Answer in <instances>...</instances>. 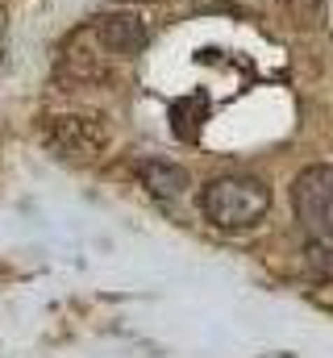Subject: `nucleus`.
Segmentation results:
<instances>
[{"label":"nucleus","mask_w":333,"mask_h":358,"mask_svg":"<svg viewBox=\"0 0 333 358\" xmlns=\"http://www.w3.org/2000/svg\"><path fill=\"white\" fill-rule=\"evenodd\" d=\"M134 171L142 179V187H146L150 196H159V200H179V196L192 187L187 171H183L179 163H166V159H142Z\"/></svg>","instance_id":"5"},{"label":"nucleus","mask_w":333,"mask_h":358,"mask_svg":"<svg viewBox=\"0 0 333 358\" xmlns=\"http://www.w3.org/2000/svg\"><path fill=\"white\" fill-rule=\"evenodd\" d=\"M292 208L304 234V259L317 275H333V167H304L292 183Z\"/></svg>","instance_id":"1"},{"label":"nucleus","mask_w":333,"mask_h":358,"mask_svg":"<svg viewBox=\"0 0 333 358\" xmlns=\"http://www.w3.org/2000/svg\"><path fill=\"white\" fill-rule=\"evenodd\" d=\"M4 55H8V13L0 8V67H4Z\"/></svg>","instance_id":"6"},{"label":"nucleus","mask_w":333,"mask_h":358,"mask_svg":"<svg viewBox=\"0 0 333 358\" xmlns=\"http://www.w3.org/2000/svg\"><path fill=\"white\" fill-rule=\"evenodd\" d=\"M92 34H96V46H100L104 55H113V59H134V55H142V50L150 46V25H146V17H142V13H129V8H117V13L96 17Z\"/></svg>","instance_id":"4"},{"label":"nucleus","mask_w":333,"mask_h":358,"mask_svg":"<svg viewBox=\"0 0 333 358\" xmlns=\"http://www.w3.org/2000/svg\"><path fill=\"white\" fill-rule=\"evenodd\" d=\"M108 142H113L108 125L100 117H87V113H55L42 121V146L59 159H71V163L104 155Z\"/></svg>","instance_id":"3"},{"label":"nucleus","mask_w":333,"mask_h":358,"mask_svg":"<svg viewBox=\"0 0 333 358\" xmlns=\"http://www.w3.org/2000/svg\"><path fill=\"white\" fill-rule=\"evenodd\" d=\"M271 208V187L254 176H217L200 192V213L213 229L242 234L254 229Z\"/></svg>","instance_id":"2"}]
</instances>
